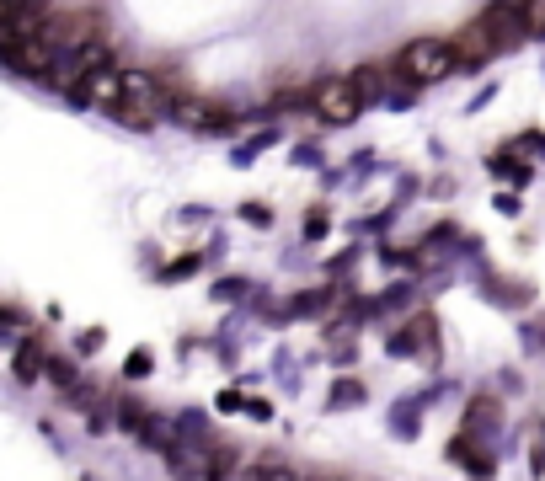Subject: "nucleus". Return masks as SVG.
<instances>
[{
  "mask_svg": "<svg viewBox=\"0 0 545 481\" xmlns=\"http://www.w3.org/2000/svg\"><path fill=\"white\" fill-rule=\"evenodd\" d=\"M123 375H134V380H139V375H150V353H145V348L129 353V369H123Z\"/></svg>",
  "mask_w": 545,
  "mask_h": 481,
  "instance_id": "6",
  "label": "nucleus"
},
{
  "mask_svg": "<svg viewBox=\"0 0 545 481\" xmlns=\"http://www.w3.org/2000/svg\"><path fill=\"white\" fill-rule=\"evenodd\" d=\"M401 70H407L412 81H444L449 70H460V59H455V43H439V38H423V43H412V49L401 54Z\"/></svg>",
  "mask_w": 545,
  "mask_h": 481,
  "instance_id": "1",
  "label": "nucleus"
},
{
  "mask_svg": "<svg viewBox=\"0 0 545 481\" xmlns=\"http://www.w3.org/2000/svg\"><path fill=\"white\" fill-rule=\"evenodd\" d=\"M524 27L529 33H545V0H524Z\"/></svg>",
  "mask_w": 545,
  "mask_h": 481,
  "instance_id": "5",
  "label": "nucleus"
},
{
  "mask_svg": "<svg viewBox=\"0 0 545 481\" xmlns=\"http://www.w3.org/2000/svg\"><path fill=\"white\" fill-rule=\"evenodd\" d=\"M38 375H43V348L33 343V337H27V343L17 348V380H22V385H33Z\"/></svg>",
  "mask_w": 545,
  "mask_h": 481,
  "instance_id": "4",
  "label": "nucleus"
},
{
  "mask_svg": "<svg viewBox=\"0 0 545 481\" xmlns=\"http://www.w3.org/2000/svg\"><path fill=\"white\" fill-rule=\"evenodd\" d=\"M455 43V59L460 65H481V59H492L497 49H503V43H497V33H492V22L487 17H476L471 27H465L460 38H449Z\"/></svg>",
  "mask_w": 545,
  "mask_h": 481,
  "instance_id": "3",
  "label": "nucleus"
},
{
  "mask_svg": "<svg viewBox=\"0 0 545 481\" xmlns=\"http://www.w3.org/2000/svg\"><path fill=\"white\" fill-rule=\"evenodd\" d=\"M11 327H22V316L17 310H0V337H11Z\"/></svg>",
  "mask_w": 545,
  "mask_h": 481,
  "instance_id": "7",
  "label": "nucleus"
},
{
  "mask_svg": "<svg viewBox=\"0 0 545 481\" xmlns=\"http://www.w3.org/2000/svg\"><path fill=\"white\" fill-rule=\"evenodd\" d=\"M310 102H316V113L326 123H353L358 107H364V97H358V81H348V75H326V81L310 91Z\"/></svg>",
  "mask_w": 545,
  "mask_h": 481,
  "instance_id": "2",
  "label": "nucleus"
}]
</instances>
